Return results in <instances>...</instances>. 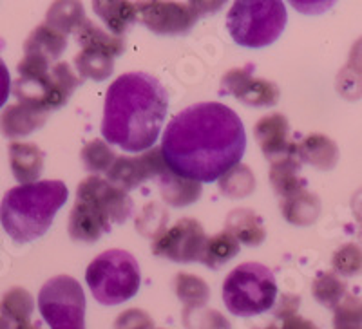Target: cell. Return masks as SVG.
Segmentation results:
<instances>
[{
	"mask_svg": "<svg viewBox=\"0 0 362 329\" xmlns=\"http://www.w3.org/2000/svg\"><path fill=\"white\" fill-rule=\"evenodd\" d=\"M160 150L170 172L192 181L212 183L241 163L247 132L230 107L202 102L170 119Z\"/></svg>",
	"mask_w": 362,
	"mask_h": 329,
	"instance_id": "obj_1",
	"label": "cell"
},
{
	"mask_svg": "<svg viewBox=\"0 0 362 329\" xmlns=\"http://www.w3.org/2000/svg\"><path fill=\"white\" fill-rule=\"evenodd\" d=\"M169 111L167 89L147 73H125L109 85L102 136L125 152H145L160 138Z\"/></svg>",
	"mask_w": 362,
	"mask_h": 329,
	"instance_id": "obj_2",
	"label": "cell"
},
{
	"mask_svg": "<svg viewBox=\"0 0 362 329\" xmlns=\"http://www.w3.org/2000/svg\"><path fill=\"white\" fill-rule=\"evenodd\" d=\"M69 190L58 179L29 183L9 189L0 203V222L18 244L40 239L66 205Z\"/></svg>",
	"mask_w": 362,
	"mask_h": 329,
	"instance_id": "obj_3",
	"label": "cell"
},
{
	"mask_svg": "<svg viewBox=\"0 0 362 329\" xmlns=\"http://www.w3.org/2000/svg\"><path fill=\"white\" fill-rule=\"evenodd\" d=\"M18 78L13 83V95L21 103L47 112L64 107L76 87L82 83L69 64L58 62L51 66L37 54H24L17 66Z\"/></svg>",
	"mask_w": 362,
	"mask_h": 329,
	"instance_id": "obj_4",
	"label": "cell"
},
{
	"mask_svg": "<svg viewBox=\"0 0 362 329\" xmlns=\"http://www.w3.org/2000/svg\"><path fill=\"white\" fill-rule=\"evenodd\" d=\"M286 8L277 0H241L226 15V29L238 46L259 49L279 38L286 25Z\"/></svg>",
	"mask_w": 362,
	"mask_h": 329,
	"instance_id": "obj_5",
	"label": "cell"
},
{
	"mask_svg": "<svg viewBox=\"0 0 362 329\" xmlns=\"http://www.w3.org/2000/svg\"><path fill=\"white\" fill-rule=\"evenodd\" d=\"M86 282L102 306L124 304L140 289V266L129 251L115 248L90 261Z\"/></svg>",
	"mask_w": 362,
	"mask_h": 329,
	"instance_id": "obj_6",
	"label": "cell"
},
{
	"mask_svg": "<svg viewBox=\"0 0 362 329\" xmlns=\"http://www.w3.org/2000/svg\"><path fill=\"white\" fill-rule=\"evenodd\" d=\"M276 299V277L261 263L239 264L223 282V302L238 317L261 315L274 308Z\"/></svg>",
	"mask_w": 362,
	"mask_h": 329,
	"instance_id": "obj_7",
	"label": "cell"
},
{
	"mask_svg": "<svg viewBox=\"0 0 362 329\" xmlns=\"http://www.w3.org/2000/svg\"><path fill=\"white\" fill-rule=\"evenodd\" d=\"M38 309L51 329H86V295L71 275H57L42 286Z\"/></svg>",
	"mask_w": 362,
	"mask_h": 329,
	"instance_id": "obj_8",
	"label": "cell"
},
{
	"mask_svg": "<svg viewBox=\"0 0 362 329\" xmlns=\"http://www.w3.org/2000/svg\"><path fill=\"white\" fill-rule=\"evenodd\" d=\"M223 2H189V4H177V2H144L138 4V15L148 28L156 35H185L189 33L199 17L210 11H218Z\"/></svg>",
	"mask_w": 362,
	"mask_h": 329,
	"instance_id": "obj_9",
	"label": "cell"
},
{
	"mask_svg": "<svg viewBox=\"0 0 362 329\" xmlns=\"http://www.w3.org/2000/svg\"><path fill=\"white\" fill-rule=\"evenodd\" d=\"M205 243L206 235L202 222L185 217L154 237L153 253L174 263H202Z\"/></svg>",
	"mask_w": 362,
	"mask_h": 329,
	"instance_id": "obj_10",
	"label": "cell"
},
{
	"mask_svg": "<svg viewBox=\"0 0 362 329\" xmlns=\"http://www.w3.org/2000/svg\"><path fill=\"white\" fill-rule=\"evenodd\" d=\"M167 170L160 148L153 147L140 156H116L107 170V181L124 189L125 192L138 189L147 179L160 177Z\"/></svg>",
	"mask_w": 362,
	"mask_h": 329,
	"instance_id": "obj_11",
	"label": "cell"
},
{
	"mask_svg": "<svg viewBox=\"0 0 362 329\" xmlns=\"http://www.w3.org/2000/svg\"><path fill=\"white\" fill-rule=\"evenodd\" d=\"M76 198L90 201L107 215L111 225H122L132 212V199L124 189L112 185L100 176L86 177L76 189Z\"/></svg>",
	"mask_w": 362,
	"mask_h": 329,
	"instance_id": "obj_12",
	"label": "cell"
},
{
	"mask_svg": "<svg viewBox=\"0 0 362 329\" xmlns=\"http://www.w3.org/2000/svg\"><path fill=\"white\" fill-rule=\"evenodd\" d=\"M221 89L252 107H272L279 102V87L264 78H255L252 66L228 71L221 78Z\"/></svg>",
	"mask_w": 362,
	"mask_h": 329,
	"instance_id": "obj_13",
	"label": "cell"
},
{
	"mask_svg": "<svg viewBox=\"0 0 362 329\" xmlns=\"http://www.w3.org/2000/svg\"><path fill=\"white\" fill-rule=\"evenodd\" d=\"M254 136L267 160L276 161L288 154H297V143L290 141L288 119L279 112L263 116L255 124Z\"/></svg>",
	"mask_w": 362,
	"mask_h": 329,
	"instance_id": "obj_14",
	"label": "cell"
},
{
	"mask_svg": "<svg viewBox=\"0 0 362 329\" xmlns=\"http://www.w3.org/2000/svg\"><path fill=\"white\" fill-rule=\"evenodd\" d=\"M69 235L78 243H96L103 234L111 232V221L100 208L87 199L76 198L69 215Z\"/></svg>",
	"mask_w": 362,
	"mask_h": 329,
	"instance_id": "obj_15",
	"label": "cell"
},
{
	"mask_svg": "<svg viewBox=\"0 0 362 329\" xmlns=\"http://www.w3.org/2000/svg\"><path fill=\"white\" fill-rule=\"evenodd\" d=\"M47 112L37 107H31L28 103H13L2 111L0 114V132L6 138H25L31 132L44 127Z\"/></svg>",
	"mask_w": 362,
	"mask_h": 329,
	"instance_id": "obj_16",
	"label": "cell"
},
{
	"mask_svg": "<svg viewBox=\"0 0 362 329\" xmlns=\"http://www.w3.org/2000/svg\"><path fill=\"white\" fill-rule=\"evenodd\" d=\"M9 164L13 176L21 185L37 183L44 172V152L35 143L15 141L9 145Z\"/></svg>",
	"mask_w": 362,
	"mask_h": 329,
	"instance_id": "obj_17",
	"label": "cell"
},
{
	"mask_svg": "<svg viewBox=\"0 0 362 329\" xmlns=\"http://www.w3.org/2000/svg\"><path fill=\"white\" fill-rule=\"evenodd\" d=\"M118 54L103 46H83V49L74 56V67L80 73V78H90L103 82L115 71V58Z\"/></svg>",
	"mask_w": 362,
	"mask_h": 329,
	"instance_id": "obj_18",
	"label": "cell"
},
{
	"mask_svg": "<svg viewBox=\"0 0 362 329\" xmlns=\"http://www.w3.org/2000/svg\"><path fill=\"white\" fill-rule=\"evenodd\" d=\"M297 157L319 170H332L339 161V147L325 134H308L297 143Z\"/></svg>",
	"mask_w": 362,
	"mask_h": 329,
	"instance_id": "obj_19",
	"label": "cell"
},
{
	"mask_svg": "<svg viewBox=\"0 0 362 329\" xmlns=\"http://www.w3.org/2000/svg\"><path fill=\"white\" fill-rule=\"evenodd\" d=\"M281 212H283V217L296 227H310L321 214V201L315 193L303 189L283 198Z\"/></svg>",
	"mask_w": 362,
	"mask_h": 329,
	"instance_id": "obj_20",
	"label": "cell"
},
{
	"mask_svg": "<svg viewBox=\"0 0 362 329\" xmlns=\"http://www.w3.org/2000/svg\"><path fill=\"white\" fill-rule=\"evenodd\" d=\"M67 47V37L47 24H40L29 33L24 44V54H37L47 62L62 56Z\"/></svg>",
	"mask_w": 362,
	"mask_h": 329,
	"instance_id": "obj_21",
	"label": "cell"
},
{
	"mask_svg": "<svg viewBox=\"0 0 362 329\" xmlns=\"http://www.w3.org/2000/svg\"><path fill=\"white\" fill-rule=\"evenodd\" d=\"M226 230L230 232L239 244L259 246L267 237L263 219L248 208H235L226 217Z\"/></svg>",
	"mask_w": 362,
	"mask_h": 329,
	"instance_id": "obj_22",
	"label": "cell"
},
{
	"mask_svg": "<svg viewBox=\"0 0 362 329\" xmlns=\"http://www.w3.org/2000/svg\"><path fill=\"white\" fill-rule=\"evenodd\" d=\"M160 192L167 205L187 206L199 199V196H202V183L185 179V177L177 176V174L170 172L167 169L160 176Z\"/></svg>",
	"mask_w": 362,
	"mask_h": 329,
	"instance_id": "obj_23",
	"label": "cell"
},
{
	"mask_svg": "<svg viewBox=\"0 0 362 329\" xmlns=\"http://www.w3.org/2000/svg\"><path fill=\"white\" fill-rule=\"evenodd\" d=\"M300 164L303 163L297 154H288V156L272 161L270 181L281 198H286L290 193L299 192L306 186V181L299 176Z\"/></svg>",
	"mask_w": 362,
	"mask_h": 329,
	"instance_id": "obj_24",
	"label": "cell"
},
{
	"mask_svg": "<svg viewBox=\"0 0 362 329\" xmlns=\"http://www.w3.org/2000/svg\"><path fill=\"white\" fill-rule=\"evenodd\" d=\"M95 13L105 22L115 37L124 35L138 18V9L132 2L124 0H111V2H93Z\"/></svg>",
	"mask_w": 362,
	"mask_h": 329,
	"instance_id": "obj_25",
	"label": "cell"
},
{
	"mask_svg": "<svg viewBox=\"0 0 362 329\" xmlns=\"http://www.w3.org/2000/svg\"><path fill=\"white\" fill-rule=\"evenodd\" d=\"M33 309V297L24 288H11L2 295L0 301V317H4L11 325L28 324L31 321Z\"/></svg>",
	"mask_w": 362,
	"mask_h": 329,
	"instance_id": "obj_26",
	"label": "cell"
},
{
	"mask_svg": "<svg viewBox=\"0 0 362 329\" xmlns=\"http://www.w3.org/2000/svg\"><path fill=\"white\" fill-rule=\"evenodd\" d=\"M87 20L83 6L80 2H54L45 15V24L60 31L62 35H69L78 31L83 22Z\"/></svg>",
	"mask_w": 362,
	"mask_h": 329,
	"instance_id": "obj_27",
	"label": "cell"
},
{
	"mask_svg": "<svg viewBox=\"0 0 362 329\" xmlns=\"http://www.w3.org/2000/svg\"><path fill=\"white\" fill-rule=\"evenodd\" d=\"M239 253L238 239L228 230H223L216 234L214 237H206L205 250H203L202 263L205 266L218 270L223 264H226L230 259H234Z\"/></svg>",
	"mask_w": 362,
	"mask_h": 329,
	"instance_id": "obj_28",
	"label": "cell"
},
{
	"mask_svg": "<svg viewBox=\"0 0 362 329\" xmlns=\"http://www.w3.org/2000/svg\"><path fill=\"white\" fill-rule=\"evenodd\" d=\"M348 286L335 272H322L315 277L312 284V295L325 308L335 309L346 297Z\"/></svg>",
	"mask_w": 362,
	"mask_h": 329,
	"instance_id": "obj_29",
	"label": "cell"
},
{
	"mask_svg": "<svg viewBox=\"0 0 362 329\" xmlns=\"http://www.w3.org/2000/svg\"><path fill=\"white\" fill-rule=\"evenodd\" d=\"M174 289L185 308H203L210 297L205 280L192 273H177L174 279Z\"/></svg>",
	"mask_w": 362,
	"mask_h": 329,
	"instance_id": "obj_30",
	"label": "cell"
},
{
	"mask_svg": "<svg viewBox=\"0 0 362 329\" xmlns=\"http://www.w3.org/2000/svg\"><path fill=\"white\" fill-rule=\"evenodd\" d=\"M219 190L225 193L226 198L238 199V198H247L254 192L255 189V177L252 170L248 169L247 164L238 163L232 167L225 176L219 177Z\"/></svg>",
	"mask_w": 362,
	"mask_h": 329,
	"instance_id": "obj_31",
	"label": "cell"
},
{
	"mask_svg": "<svg viewBox=\"0 0 362 329\" xmlns=\"http://www.w3.org/2000/svg\"><path fill=\"white\" fill-rule=\"evenodd\" d=\"M183 324L187 329H232L228 318L218 309L209 308H185L183 309Z\"/></svg>",
	"mask_w": 362,
	"mask_h": 329,
	"instance_id": "obj_32",
	"label": "cell"
},
{
	"mask_svg": "<svg viewBox=\"0 0 362 329\" xmlns=\"http://www.w3.org/2000/svg\"><path fill=\"white\" fill-rule=\"evenodd\" d=\"M82 163L89 172H107L116 160V154L103 140H93L82 148Z\"/></svg>",
	"mask_w": 362,
	"mask_h": 329,
	"instance_id": "obj_33",
	"label": "cell"
},
{
	"mask_svg": "<svg viewBox=\"0 0 362 329\" xmlns=\"http://www.w3.org/2000/svg\"><path fill=\"white\" fill-rule=\"evenodd\" d=\"M334 329H362V299L348 295L334 309Z\"/></svg>",
	"mask_w": 362,
	"mask_h": 329,
	"instance_id": "obj_34",
	"label": "cell"
},
{
	"mask_svg": "<svg viewBox=\"0 0 362 329\" xmlns=\"http://www.w3.org/2000/svg\"><path fill=\"white\" fill-rule=\"evenodd\" d=\"M335 273L342 277H355L362 273V246L355 243L342 244L332 259Z\"/></svg>",
	"mask_w": 362,
	"mask_h": 329,
	"instance_id": "obj_35",
	"label": "cell"
},
{
	"mask_svg": "<svg viewBox=\"0 0 362 329\" xmlns=\"http://www.w3.org/2000/svg\"><path fill=\"white\" fill-rule=\"evenodd\" d=\"M337 91L346 100L362 98V69L351 64L337 74Z\"/></svg>",
	"mask_w": 362,
	"mask_h": 329,
	"instance_id": "obj_36",
	"label": "cell"
},
{
	"mask_svg": "<svg viewBox=\"0 0 362 329\" xmlns=\"http://www.w3.org/2000/svg\"><path fill=\"white\" fill-rule=\"evenodd\" d=\"M115 329H154V322L147 311L132 308L119 313L115 321Z\"/></svg>",
	"mask_w": 362,
	"mask_h": 329,
	"instance_id": "obj_37",
	"label": "cell"
},
{
	"mask_svg": "<svg viewBox=\"0 0 362 329\" xmlns=\"http://www.w3.org/2000/svg\"><path fill=\"white\" fill-rule=\"evenodd\" d=\"M9 95H11V76H9L8 66L0 58V109L4 107V103L8 102Z\"/></svg>",
	"mask_w": 362,
	"mask_h": 329,
	"instance_id": "obj_38",
	"label": "cell"
},
{
	"mask_svg": "<svg viewBox=\"0 0 362 329\" xmlns=\"http://www.w3.org/2000/svg\"><path fill=\"white\" fill-rule=\"evenodd\" d=\"M299 302H300L299 297L283 295L279 306L276 308V317L284 318V317H288V315H293V313L297 311V308H299Z\"/></svg>",
	"mask_w": 362,
	"mask_h": 329,
	"instance_id": "obj_39",
	"label": "cell"
},
{
	"mask_svg": "<svg viewBox=\"0 0 362 329\" xmlns=\"http://www.w3.org/2000/svg\"><path fill=\"white\" fill-rule=\"evenodd\" d=\"M279 329H319L312 321H306V318L299 317L297 313L288 315V317L283 318V324L279 325Z\"/></svg>",
	"mask_w": 362,
	"mask_h": 329,
	"instance_id": "obj_40",
	"label": "cell"
},
{
	"mask_svg": "<svg viewBox=\"0 0 362 329\" xmlns=\"http://www.w3.org/2000/svg\"><path fill=\"white\" fill-rule=\"evenodd\" d=\"M348 64H351V66H355V67H361L362 69V37L355 42L354 46H351L350 62Z\"/></svg>",
	"mask_w": 362,
	"mask_h": 329,
	"instance_id": "obj_41",
	"label": "cell"
},
{
	"mask_svg": "<svg viewBox=\"0 0 362 329\" xmlns=\"http://www.w3.org/2000/svg\"><path fill=\"white\" fill-rule=\"evenodd\" d=\"M15 329H42V328H38V325H35V324H31V322H28V324L15 325Z\"/></svg>",
	"mask_w": 362,
	"mask_h": 329,
	"instance_id": "obj_42",
	"label": "cell"
},
{
	"mask_svg": "<svg viewBox=\"0 0 362 329\" xmlns=\"http://www.w3.org/2000/svg\"><path fill=\"white\" fill-rule=\"evenodd\" d=\"M0 329H13L11 324L4 317H0Z\"/></svg>",
	"mask_w": 362,
	"mask_h": 329,
	"instance_id": "obj_43",
	"label": "cell"
},
{
	"mask_svg": "<svg viewBox=\"0 0 362 329\" xmlns=\"http://www.w3.org/2000/svg\"><path fill=\"white\" fill-rule=\"evenodd\" d=\"M264 329H279V325H268V328H264Z\"/></svg>",
	"mask_w": 362,
	"mask_h": 329,
	"instance_id": "obj_44",
	"label": "cell"
}]
</instances>
